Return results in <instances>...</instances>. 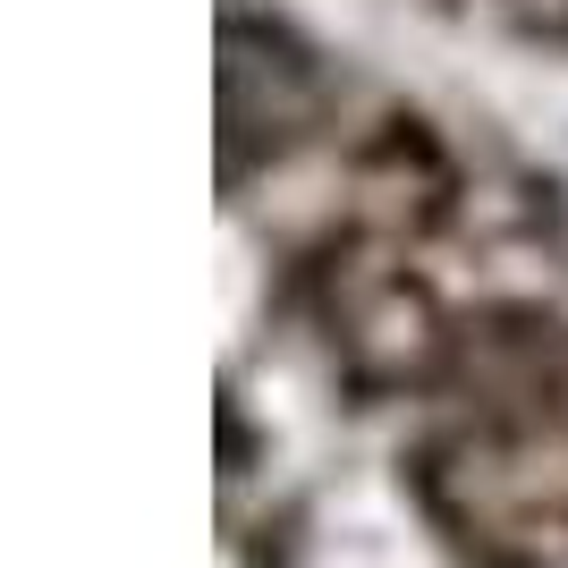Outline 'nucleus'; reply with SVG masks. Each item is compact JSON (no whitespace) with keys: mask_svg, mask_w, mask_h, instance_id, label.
Returning a JSON list of instances; mask_svg holds the SVG:
<instances>
[{"mask_svg":"<svg viewBox=\"0 0 568 568\" xmlns=\"http://www.w3.org/2000/svg\"><path fill=\"white\" fill-rule=\"evenodd\" d=\"M433 500L467 551L568 568V442H458L433 458Z\"/></svg>","mask_w":568,"mask_h":568,"instance_id":"nucleus-1","label":"nucleus"}]
</instances>
